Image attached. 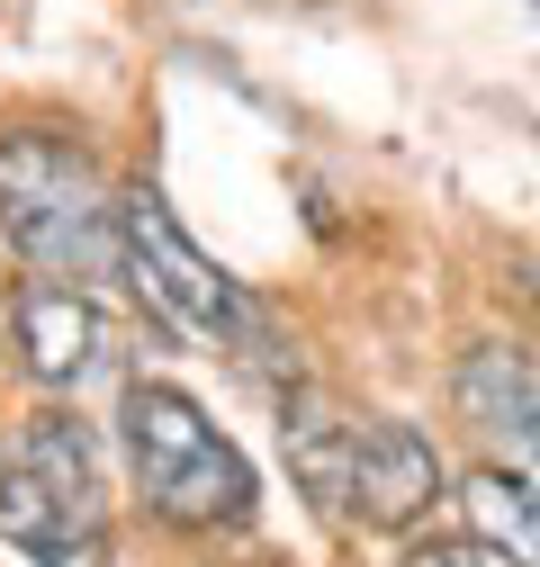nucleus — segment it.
<instances>
[{
    "mask_svg": "<svg viewBox=\"0 0 540 567\" xmlns=\"http://www.w3.org/2000/svg\"><path fill=\"white\" fill-rule=\"evenodd\" d=\"M117 423H126V468H135V495L180 523V532H217V523H243L252 514V460L217 433L198 396L163 388V379H135L117 396Z\"/></svg>",
    "mask_w": 540,
    "mask_h": 567,
    "instance_id": "4",
    "label": "nucleus"
},
{
    "mask_svg": "<svg viewBox=\"0 0 540 567\" xmlns=\"http://www.w3.org/2000/svg\"><path fill=\"white\" fill-rule=\"evenodd\" d=\"M280 442H289V468H298V486L315 505L352 514V423H333L315 396H289L280 405Z\"/></svg>",
    "mask_w": 540,
    "mask_h": 567,
    "instance_id": "8",
    "label": "nucleus"
},
{
    "mask_svg": "<svg viewBox=\"0 0 540 567\" xmlns=\"http://www.w3.org/2000/svg\"><path fill=\"white\" fill-rule=\"evenodd\" d=\"M117 270L135 279V298H145L163 324L235 351L243 370H261L270 351H280L270 316L243 298V279H226L208 252L189 244V226L172 217V198H163L154 181H126V189H117Z\"/></svg>",
    "mask_w": 540,
    "mask_h": 567,
    "instance_id": "2",
    "label": "nucleus"
},
{
    "mask_svg": "<svg viewBox=\"0 0 540 567\" xmlns=\"http://www.w3.org/2000/svg\"><path fill=\"white\" fill-rule=\"evenodd\" d=\"M0 540L37 567H108V495H100V442L82 414H28V433L0 468Z\"/></svg>",
    "mask_w": 540,
    "mask_h": 567,
    "instance_id": "3",
    "label": "nucleus"
},
{
    "mask_svg": "<svg viewBox=\"0 0 540 567\" xmlns=\"http://www.w3.org/2000/svg\"><path fill=\"white\" fill-rule=\"evenodd\" d=\"M0 244L37 279H63V289L117 270V198L91 145H73L54 126L0 135Z\"/></svg>",
    "mask_w": 540,
    "mask_h": 567,
    "instance_id": "1",
    "label": "nucleus"
},
{
    "mask_svg": "<svg viewBox=\"0 0 540 567\" xmlns=\"http://www.w3.org/2000/svg\"><path fill=\"white\" fill-rule=\"evenodd\" d=\"M10 342H19L28 379L82 388L100 370V351H108V324H100V307L82 289H63V279H28V289L10 298Z\"/></svg>",
    "mask_w": 540,
    "mask_h": 567,
    "instance_id": "7",
    "label": "nucleus"
},
{
    "mask_svg": "<svg viewBox=\"0 0 540 567\" xmlns=\"http://www.w3.org/2000/svg\"><path fill=\"white\" fill-rule=\"evenodd\" d=\"M459 514H468V532H478L487 549H505V558H522V567H540V486L531 477H513V468H478L459 486Z\"/></svg>",
    "mask_w": 540,
    "mask_h": 567,
    "instance_id": "9",
    "label": "nucleus"
},
{
    "mask_svg": "<svg viewBox=\"0 0 540 567\" xmlns=\"http://www.w3.org/2000/svg\"><path fill=\"white\" fill-rule=\"evenodd\" d=\"M405 567H522V558L487 549L478 532H450V540H415V549H405Z\"/></svg>",
    "mask_w": 540,
    "mask_h": 567,
    "instance_id": "10",
    "label": "nucleus"
},
{
    "mask_svg": "<svg viewBox=\"0 0 540 567\" xmlns=\"http://www.w3.org/2000/svg\"><path fill=\"white\" fill-rule=\"evenodd\" d=\"M433 495H442L433 433H415V423H396V414L352 423V514L370 532H415L433 514Z\"/></svg>",
    "mask_w": 540,
    "mask_h": 567,
    "instance_id": "6",
    "label": "nucleus"
},
{
    "mask_svg": "<svg viewBox=\"0 0 540 567\" xmlns=\"http://www.w3.org/2000/svg\"><path fill=\"white\" fill-rule=\"evenodd\" d=\"M450 405H459L468 433L496 451V468H513V477L540 486V361H531L522 342H478V351H459Z\"/></svg>",
    "mask_w": 540,
    "mask_h": 567,
    "instance_id": "5",
    "label": "nucleus"
}]
</instances>
